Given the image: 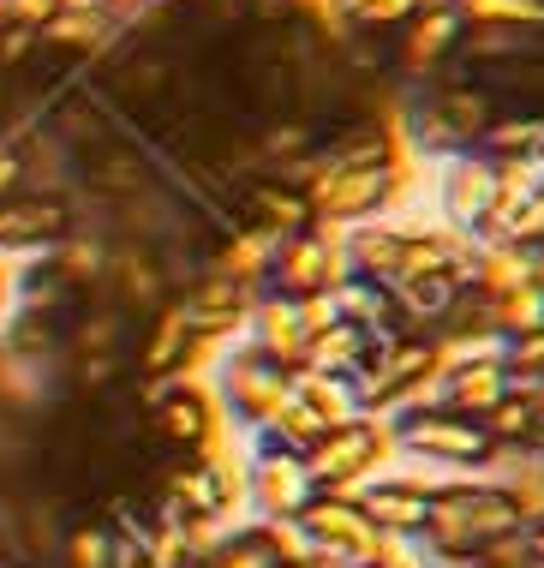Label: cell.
I'll return each instance as SVG.
<instances>
[{
    "label": "cell",
    "mask_w": 544,
    "mask_h": 568,
    "mask_svg": "<svg viewBox=\"0 0 544 568\" xmlns=\"http://www.w3.org/2000/svg\"><path fill=\"white\" fill-rule=\"evenodd\" d=\"M437 372H443L437 335H419V329L383 335V342L371 347V359L347 377V383H353V407H360V413H377V419H395V413L407 407Z\"/></svg>",
    "instance_id": "cell-1"
},
{
    "label": "cell",
    "mask_w": 544,
    "mask_h": 568,
    "mask_svg": "<svg viewBox=\"0 0 544 568\" xmlns=\"http://www.w3.org/2000/svg\"><path fill=\"white\" fill-rule=\"evenodd\" d=\"M389 460H395V425L377 419V413H353V419H341L335 432H323L305 449V473L318 490L353 497L365 479H377Z\"/></svg>",
    "instance_id": "cell-2"
},
{
    "label": "cell",
    "mask_w": 544,
    "mask_h": 568,
    "mask_svg": "<svg viewBox=\"0 0 544 568\" xmlns=\"http://www.w3.org/2000/svg\"><path fill=\"white\" fill-rule=\"evenodd\" d=\"M389 425H395V455L425 460V467H443V473H485L496 455L485 419H466V413H449V407L395 413Z\"/></svg>",
    "instance_id": "cell-3"
},
{
    "label": "cell",
    "mask_w": 544,
    "mask_h": 568,
    "mask_svg": "<svg viewBox=\"0 0 544 568\" xmlns=\"http://www.w3.org/2000/svg\"><path fill=\"white\" fill-rule=\"evenodd\" d=\"M431 216L455 234L478 240L491 227V210H496V162L485 150H455V156L431 162Z\"/></svg>",
    "instance_id": "cell-4"
},
{
    "label": "cell",
    "mask_w": 544,
    "mask_h": 568,
    "mask_svg": "<svg viewBox=\"0 0 544 568\" xmlns=\"http://www.w3.org/2000/svg\"><path fill=\"white\" fill-rule=\"evenodd\" d=\"M293 520H300L305 550L323 568H365V562H377V550H383V532L360 515V503L335 497V490H318Z\"/></svg>",
    "instance_id": "cell-5"
},
{
    "label": "cell",
    "mask_w": 544,
    "mask_h": 568,
    "mask_svg": "<svg viewBox=\"0 0 544 568\" xmlns=\"http://www.w3.org/2000/svg\"><path fill=\"white\" fill-rule=\"evenodd\" d=\"M347 275V257H341V234L323 222L300 227V234H282L275 240V257H270V294L282 300H318V294H335V282Z\"/></svg>",
    "instance_id": "cell-6"
},
{
    "label": "cell",
    "mask_w": 544,
    "mask_h": 568,
    "mask_svg": "<svg viewBox=\"0 0 544 568\" xmlns=\"http://www.w3.org/2000/svg\"><path fill=\"white\" fill-rule=\"evenodd\" d=\"M288 389H293V372H282L275 359H263L252 342L222 365V402H228V413L245 425V432H263V425L282 413Z\"/></svg>",
    "instance_id": "cell-7"
},
{
    "label": "cell",
    "mask_w": 544,
    "mask_h": 568,
    "mask_svg": "<svg viewBox=\"0 0 544 568\" xmlns=\"http://www.w3.org/2000/svg\"><path fill=\"white\" fill-rule=\"evenodd\" d=\"M150 425L168 449L180 455H210L222 449V419H215V402L192 383H150Z\"/></svg>",
    "instance_id": "cell-8"
},
{
    "label": "cell",
    "mask_w": 544,
    "mask_h": 568,
    "mask_svg": "<svg viewBox=\"0 0 544 568\" xmlns=\"http://www.w3.org/2000/svg\"><path fill=\"white\" fill-rule=\"evenodd\" d=\"M245 497H252L258 520H293L311 497H318V485H311V473H305V455L275 449V443L258 437V455L245 460Z\"/></svg>",
    "instance_id": "cell-9"
},
{
    "label": "cell",
    "mask_w": 544,
    "mask_h": 568,
    "mask_svg": "<svg viewBox=\"0 0 544 568\" xmlns=\"http://www.w3.org/2000/svg\"><path fill=\"white\" fill-rule=\"evenodd\" d=\"M78 180H90V192L114 197V204H132V197L155 192L150 156L120 132H102V138H90V144H78Z\"/></svg>",
    "instance_id": "cell-10"
},
{
    "label": "cell",
    "mask_w": 544,
    "mask_h": 568,
    "mask_svg": "<svg viewBox=\"0 0 544 568\" xmlns=\"http://www.w3.org/2000/svg\"><path fill=\"white\" fill-rule=\"evenodd\" d=\"M72 197L67 192H42V186H19L0 197V252H37L49 240L72 234Z\"/></svg>",
    "instance_id": "cell-11"
},
{
    "label": "cell",
    "mask_w": 544,
    "mask_h": 568,
    "mask_svg": "<svg viewBox=\"0 0 544 568\" xmlns=\"http://www.w3.org/2000/svg\"><path fill=\"white\" fill-rule=\"evenodd\" d=\"M461 12L455 0H425V7L413 12L407 24H401V42H395V67L407 72V79H425V72H437L449 54L461 49Z\"/></svg>",
    "instance_id": "cell-12"
},
{
    "label": "cell",
    "mask_w": 544,
    "mask_h": 568,
    "mask_svg": "<svg viewBox=\"0 0 544 568\" xmlns=\"http://www.w3.org/2000/svg\"><path fill=\"white\" fill-rule=\"evenodd\" d=\"M245 329H252V347L263 359H275L282 372H300L305 365V317H300V300H282V294H258L252 317H245Z\"/></svg>",
    "instance_id": "cell-13"
},
{
    "label": "cell",
    "mask_w": 544,
    "mask_h": 568,
    "mask_svg": "<svg viewBox=\"0 0 544 568\" xmlns=\"http://www.w3.org/2000/svg\"><path fill=\"white\" fill-rule=\"evenodd\" d=\"M508 395V365L503 359H466V365H443V407L485 419V413Z\"/></svg>",
    "instance_id": "cell-14"
},
{
    "label": "cell",
    "mask_w": 544,
    "mask_h": 568,
    "mask_svg": "<svg viewBox=\"0 0 544 568\" xmlns=\"http://www.w3.org/2000/svg\"><path fill=\"white\" fill-rule=\"evenodd\" d=\"M533 282V252L526 245H508V240H478V257H473V294L485 300H508L515 287Z\"/></svg>",
    "instance_id": "cell-15"
},
{
    "label": "cell",
    "mask_w": 544,
    "mask_h": 568,
    "mask_svg": "<svg viewBox=\"0 0 544 568\" xmlns=\"http://www.w3.org/2000/svg\"><path fill=\"white\" fill-rule=\"evenodd\" d=\"M371 347H377V335H365L360 324H330L323 335H311V347H305V365H300V372L353 377V372H360V365L371 359Z\"/></svg>",
    "instance_id": "cell-16"
},
{
    "label": "cell",
    "mask_w": 544,
    "mask_h": 568,
    "mask_svg": "<svg viewBox=\"0 0 544 568\" xmlns=\"http://www.w3.org/2000/svg\"><path fill=\"white\" fill-rule=\"evenodd\" d=\"M491 162H538L544 156V114H496L485 132H478V144Z\"/></svg>",
    "instance_id": "cell-17"
},
{
    "label": "cell",
    "mask_w": 544,
    "mask_h": 568,
    "mask_svg": "<svg viewBox=\"0 0 544 568\" xmlns=\"http://www.w3.org/2000/svg\"><path fill=\"white\" fill-rule=\"evenodd\" d=\"M431 97V109H437L449 120V132L461 138V144H478V132L496 120V97L491 90H473V84H437V90H425Z\"/></svg>",
    "instance_id": "cell-18"
},
{
    "label": "cell",
    "mask_w": 544,
    "mask_h": 568,
    "mask_svg": "<svg viewBox=\"0 0 544 568\" xmlns=\"http://www.w3.org/2000/svg\"><path fill=\"white\" fill-rule=\"evenodd\" d=\"M192 568H282V557L270 550V539H263L258 520H252V527H240V532H222Z\"/></svg>",
    "instance_id": "cell-19"
},
{
    "label": "cell",
    "mask_w": 544,
    "mask_h": 568,
    "mask_svg": "<svg viewBox=\"0 0 544 568\" xmlns=\"http://www.w3.org/2000/svg\"><path fill=\"white\" fill-rule=\"evenodd\" d=\"M455 12L466 30H544V0H455Z\"/></svg>",
    "instance_id": "cell-20"
},
{
    "label": "cell",
    "mask_w": 544,
    "mask_h": 568,
    "mask_svg": "<svg viewBox=\"0 0 544 568\" xmlns=\"http://www.w3.org/2000/svg\"><path fill=\"white\" fill-rule=\"evenodd\" d=\"M491 305H496V335H503V342L544 329V287H538V282H526V287H515L508 300H491Z\"/></svg>",
    "instance_id": "cell-21"
},
{
    "label": "cell",
    "mask_w": 544,
    "mask_h": 568,
    "mask_svg": "<svg viewBox=\"0 0 544 568\" xmlns=\"http://www.w3.org/2000/svg\"><path fill=\"white\" fill-rule=\"evenodd\" d=\"M496 240H508V245H544V186L503 222V234H496Z\"/></svg>",
    "instance_id": "cell-22"
},
{
    "label": "cell",
    "mask_w": 544,
    "mask_h": 568,
    "mask_svg": "<svg viewBox=\"0 0 544 568\" xmlns=\"http://www.w3.org/2000/svg\"><path fill=\"white\" fill-rule=\"evenodd\" d=\"M60 12V0H0V30H42Z\"/></svg>",
    "instance_id": "cell-23"
},
{
    "label": "cell",
    "mask_w": 544,
    "mask_h": 568,
    "mask_svg": "<svg viewBox=\"0 0 544 568\" xmlns=\"http://www.w3.org/2000/svg\"><path fill=\"white\" fill-rule=\"evenodd\" d=\"M503 365H508L515 377H544V329L515 335V342L503 347Z\"/></svg>",
    "instance_id": "cell-24"
},
{
    "label": "cell",
    "mask_w": 544,
    "mask_h": 568,
    "mask_svg": "<svg viewBox=\"0 0 544 568\" xmlns=\"http://www.w3.org/2000/svg\"><path fill=\"white\" fill-rule=\"evenodd\" d=\"M521 539H526V550H533V557L544 562V515H533V520H526V527H521Z\"/></svg>",
    "instance_id": "cell-25"
},
{
    "label": "cell",
    "mask_w": 544,
    "mask_h": 568,
    "mask_svg": "<svg viewBox=\"0 0 544 568\" xmlns=\"http://www.w3.org/2000/svg\"><path fill=\"white\" fill-rule=\"evenodd\" d=\"M60 7H67V12H108L114 0H60Z\"/></svg>",
    "instance_id": "cell-26"
},
{
    "label": "cell",
    "mask_w": 544,
    "mask_h": 568,
    "mask_svg": "<svg viewBox=\"0 0 544 568\" xmlns=\"http://www.w3.org/2000/svg\"><path fill=\"white\" fill-rule=\"evenodd\" d=\"M144 7H162V0H114V7H108V12H114V19H120V12H144Z\"/></svg>",
    "instance_id": "cell-27"
},
{
    "label": "cell",
    "mask_w": 544,
    "mask_h": 568,
    "mask_svg": "<svg viewBox=\"0 0 544 568\" xmlns=\"http://www.w3.org/2000/svg\"><path fill=\"white\" fill-rule=\"evenodd\" d=\"M526 252H533V282L544 287V245H526Z\"/></svg>",
    "instance_id": "cell-28"
},
{
    "label": "cell",
    "mask_w": 544,
    "mask_h": 568,
    "mask_svg": "<svg viewBox=\"0 0 544 568\" xmlns=\"http://www.w3.org/2000/svg\"><path fill=\"white\" fill-rule=\"evenodd\" d=\"M282 568H323L318 557H300V562H282Z\"/></svg>",
    "instance_id": "cell-29"
},
{
    "label": "cell",
    "mask_w": 544,
    "mask_h": 568,
    "mask_svg": "<svg viewBox=\"0 0 544 568\" xmlns=\"http://www.w3.org/2000/svg\"><path fill=\"white\" fill-rule=\"evenodd\" d=\"M0 300H7V282H0Z\"/></svg>",
    "instance_id": "cell-30"
},
{
    "label": "cell",
    "mask_w": 544,
    "mask_h": 568,
    "mask_svg": "<svg viewBox=\"0 0 544 568\" xmlns=\"http://www.w3.org/2000/svg\"><path fill=\"white\" fill-rule=\"evenodd\" d=\"M365 568H383V562H365Z\"/></svg>",
    "instance_id": "cell-31"
},
{
    "label": "cell",
    "mask_w": 544,
    "mask_h": 568,
    "mask_svg": "<svg viewBox=\"0 0 544 568\" xmlns=\"http://www.w3.org/2000/svg\"><path fill=\"white\" fill-rule=\"evenodd\" d=\"M538 467H544V449H538Z\"/></svg>",
    "instance_id": "cell-32"
}]
</instances>
